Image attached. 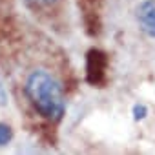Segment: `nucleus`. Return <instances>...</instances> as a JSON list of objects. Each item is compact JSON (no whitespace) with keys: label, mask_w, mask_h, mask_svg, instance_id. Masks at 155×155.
<instances>
[{"label":"nucleus","mask_w":155,"mask_h":155,"mask_svg":"<svg viewBox=\"0 0 155 155\" xmlns=\"http://www.w3.org/2000/svg\"><path fill=\"white\" fill-rule=\"evenodd\" d=\"M40 135H42V139H44L49 146H55V144H57V133H55V128L51 126L49 120H48V124L40 126Z\"/></svg>","instance_id":"39448f33"},{"label":"nucleus","mask_w":155,"mask_h":155,"mask_svg":"<svg viewBox=\"0 0 155 155\" xmlns=\"http://www.w3.org/2000/svg\"><path fill=\"white\" fill-rule=\"evenodd\" d=\"M82 20H84V29L90 37H99L102 31V22L99 17V11L93 8H84L82 13Z\"/></svg>","instance_id":"20e7f679"},{"label":"nucleus","mask_w":155,"mask_h":155,"mask_svg":"<svg viewBox=\"0 0 155 155\" xmlns=\"http://www.w3.org/2000/svg\"><path fill=\"white\" fill-rule=\"evenodd\" d=\"M26 97L35 111L49 122H58L66 111L64 90L60 82L46 69H35L29 73L24 86Z\"/></svg>","instance_id":"f257e3e1"},{"label":"nucleus","mask_w":155,"mask_h":155,"mask_svg":"<svg viewBox=\"0 0 155 155\" xmlns=\"http://www.w3.org/2000/svg\"><path fill=\"white\" fill-rule=\"evenodd\" d=\"M110 57L99 48H91L86 53V82L93 88H104L108 82Z\"/></svg>","instance_id":"f03ea898"},{"label":"nucleus","mask_w":155,"mask_h":155,"mask_svg":"<svg viewBox=\"0 0 155 155\" xmlns=\"http://www.w3.org/2000/svg\"><path fill=\"white\" fill-rule=\"evenodd\" d=\"M137 22L146 37L155 38V0H144L137 6Z\"/></svg>","instance_id":"7ed1b4c3"},{"label":"nucleus","mask_w":155,"mask_h":155,"mask_svg":"<svg viewBox=\"0 0 155 155\" xmlns=\"http://www.w3.org/2000/svg\"><path fill=\"white\" fill-rule=\"evenodd\" d=\"M6 104H8V93H6L2 79H0V106H6Z\"/></svg>","instance_id":"1a4fd4ad"},{"label":"nucleus","mask_w":155,"mask_h":155,"mask_svg":"<svg viewBox=\"0 0 155 155\" xmlns=\"http://www.w3.org/2000/svg\"><path fill=\"white\" fill-rule=\"evenodd\" d=\"M28 4L31 6H38V8H44V6H53L57 0H26Z\"/></svg>","instance_id":"6e6552de"},{"label":"nucleus","mask_w":155,"mask_h":155,"mask_svg":"<svg viewBox=\"0 0 155 155\" xmlns=\"http://www.w3.org/2000/svg\"><path fill=\"white\" fill-rule=\"evenodd\" d=\"M131 113H133V120H142L148 115V108L144 104H135L133 110H131Z\"/></svg>","instance_id":"0eeeda50"},{"label":"nucleus","mask_w":155,"mask_h":155,"mask_svg":"<svg viewBox=\"0 0 155 155\" xmlns=\"http://www.w3.org/2000/svg\"><path fill=\"white\" fill-rule=\"evenodd\" d=\"M11 139H13V130H11V126H8V124H4V122H0V146L9 144Z\"/></svg>","instance_id":"423d86ee"}]
</instances>
